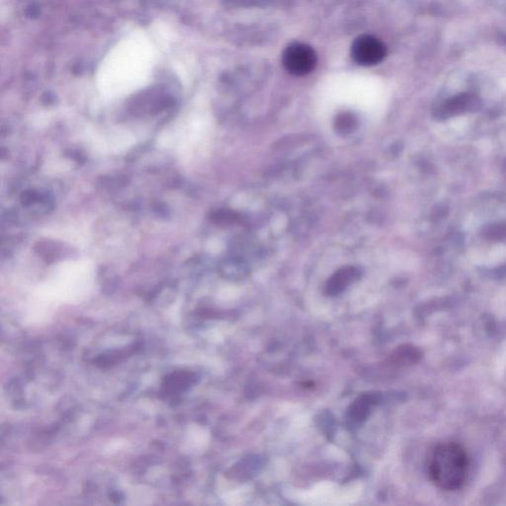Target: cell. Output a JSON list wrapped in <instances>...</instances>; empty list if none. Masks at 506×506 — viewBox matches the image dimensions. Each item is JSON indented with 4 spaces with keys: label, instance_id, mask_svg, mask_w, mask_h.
Wrapping results in <instances>:
<instances>
[{
    "label": "cell",
    "instance_id": "obj_2",
    "mask_svg": "<svg viewBox=\"0 0 506 506\" xmlns=\"http://www.w3.org/2000/svg\"><path fill=\"white\" fill-rule=\"evenodd\" d=\"M282 62L287 72L302 77L313 72L318 62V57L313 48L309 45L293 43L284 51Z\"/></svg>",
    "mask_w": 506,
    "mask_h": 506
},
{
    "label": "cell",
    "instance_id": "obj_1",
    "mask_svg": "<svg viewBox=\"0 0 506 506\" xmlns=\"http://www.w3.org/2000/svg\"><path fill=\"white\" fill-rule=\"evenodd\" d=\"M470 459L465 448L458 443L447 442L437 445L427 460L429 479L445 492L460 490L467 482Z\"/></svg>",
    "mask_w": 506,
    "mask_h": 506
},
{
    "label": "cell",
    "instance_id": "obj_3",
    "mask_svg": "<svg viewBox=\"0 0 506 506\" xmlns=\"http://www.w3.org/2000/svg\"><path fill=\"white\" fill-rule=\"evenodd\" d=\"M384 43L371 35H362L355 40L351 47L352 57L357 64L374 65L379 64L386 55Z\"/></svg>",
    "mask_w": 506,
    "mask_h": 506
}]
</instances>
